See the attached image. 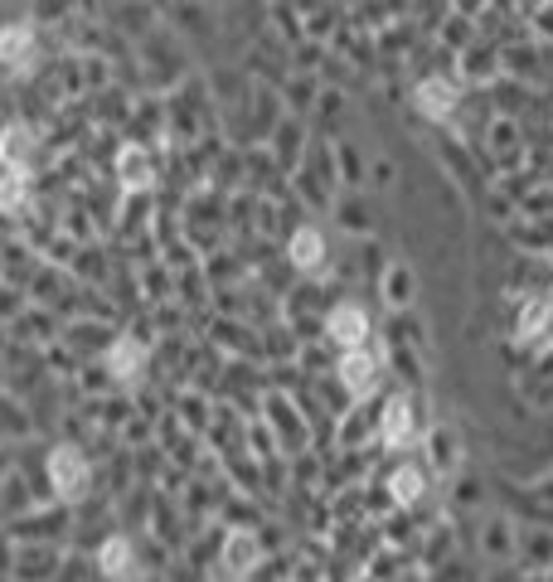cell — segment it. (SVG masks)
<instances>
[{
  "instance_id": "52a82bcc",
  "label": "cell",
  "mask_w": 553,
  "mask_h": 582,
  "mask_svg": "<svg viewBox=\"0 0 553 582\" xmlns=\"http://www.w3.org/2000/svg\"><path fill=\"white\" fill-rule=\"evenodd\" d=\"M325 330L341 350H365L369 345V311L359 301H335L331 316H325Z\"/></svg>"
},
{
  "instance_id": "8992f818",
  "label": "cell",
  "mask_w": 553,
  "mask_h": 582,
  "mask_svg": "<svg viewBox=\"0 0 553 582\" xmlns=\"http://www.w3.org/2000/svg\"><path fill=\"white\" fill-rule=\"evenodd\" d=\"M335 374H341V384H345L349 398H369L379 388V379H383V364H379V354L365 345V350H345Z\"/></svg>"
},
{
  "instance_id": "2e32d148",
  "label": "cell",
  "mask_w": 553,
  "mask_h": 582,
  "mask_svg": "<svg viewBox=\"0 0 553 582\" xmlns=\"http://www.w3.org/2000/svg\"><path fill=\"white\" fill-rule=\"evenodd\" d=\"M427 442H433V446H427V456H433L437 472H457V466H461V436L451 428H433Z\"/></svg>"
},
{
  "instance_id": "4fadbf2b",
  "label": "cell",
  "mask_w": 553,
  "mask_h": 582,
  "mask_svg": "<svg viewBox=\"0 0 553 582\" xmlns=\"http://www.w3.org/2000/svg\"><path fill=\"white\" fill-rule=\"evenodd\" d=\"M117 181H122V189H137V195L155 185V161H151L146 146H122L117 151Z\"/></svg>"
},
{
  "instance_id": "7a4b0ae2",
  "label": "cell",
  "mask_w": 553,
  "mask_h": 582,
  "mask_svg": "<svg viewBox=\"0 0 553 582\" xmlns=\"http://www.w3.org/2000/svg\"><path fill=\"white\" fill-rule=\"evenodd\" d=\"M417 432H423V422H417V403L408 394H393L383 403V418H379V436L389 452H408L417 446Z\"/></svg>"
},
{
  "instance_id": "5b68a950",
  "label": "cell",
  "mask_w": 553,
  "mask_h": 582,
  "mask_svg": "<svg viewBox=\"0 0 553 582\" xmlns=\"http://www.w3.org/2000/svg\"><path fill=\"white\" fill-rule=\"evenodd\" d=\"M219 568L229 582H247L263 568V544H257L253 529H229L223 534V548H219Z\"/></svg>"
},
{
  "instance_id": "8fae6325",
  "label": "cell",
  "mask_w": 553,
  "mask_h": 582,
  "mask_svg": "<svg viewBox=\"0 0 553 582\" xmlns=\"http://www.w3.org/2000/svg\"><path fill=\"white\" fill-rule=\"evenodd\" d=\"M325 233L315 229V223H301L297 233H291V243H287V257H291V267L297 272H321L325 267Z\"/></svg>"
},
{
  "instance_id": "9a60e30c",
  "label": "cell",
  "mask_w": 553,
  "mask_h": 582,
  "mask_svg": "<svg viewBox=\"0 0 553 582\" xmlns=\"http://www.w3.org/2000/svg\"><path fill=\"white\" fill-rule=\"evenodd\" d=\"M30 199H35V185H30V175H20V171L0 175V214L20 219L30 209Z\"/></svg>"
},
{
  "instance_id": "5bb4252c",
  "label": "cell",
  "mask_w": 553,
  "mask_h": 582,
  "mask_svg": "<svg viewBox=\"0 0 553 582\" xmlns=\"http://www.w3.org/2000/svg\"><path fill=\"white\" fill-rule=\"evenodd\" d=\"M549 321H553V301H525L515 321V340L519 345H539L549 335Z\"/></svg>"
},
{
  "instance_id": "3957f363",
  "label": "cell",
  "mask_w": 553,
  "mask_h": 582,
  "mask_svg": "<svg viewBox=\"0 0 553 582\" xmlns=\"http://www.w3.org/2000/svg\"><path fill=\"white\" fill-rule=\"evenodd\" d=\"M97 573L107 582H141L146 578V563H141V548L131 534H112L97 548Z\"/></svg>"
},
{
  "instance_id": "30bf717a",
  "label": "cell",
  "mask_w": 553,
  "mask_h": 582,
  "mask_svg": "<svg viewBox=\"0 0 553 582\" xmlns=\"http://www.w3.org/2000/svg\"><path fill=\"white\" fill-rule=\"evenodd\" d=\"M35 151H39L35 127H25V121H10V127L0 131V165H5V171L30 175V171H35Z\"/></svg>"
},
{
  "instance_id": "6da1fadb",
  "label": "cell",
  "mask_w": 553,
  "mask_h": 582,
  "mask_svg": "<svg viewBox=\"0 0 553 582\" xmlns=\"http://www.w3.org/2000/svg\"><path fill=\"white\" fill-rule=\"evenodd\" d=\"M49 486L64 505H78L93 486V462H88L83 446H54L49 452Z\"/></svg>"
},
{
  "instance_id": "277c9868",
  "label": "cell",
  "mask_w": 553,
  "mask_h": 582,
  "mask_svg": "<svg viewBox=\"0 0 553 582\" xmlns=\"http://www.w3.org/2000/svg\"><path fill=\"white\" fill-rule=\"evenodd\" d=\"M146 364H151V350H146V340H137V335H117L103 354V369L122 388H137L146 379Z\"/></svg>"
},
{
  "instance_id": "7c38bea8",
  "label": "cell",
  "mask_w": 553,
  "mask_h": 582,
  "mask_svg": "<svg viewBox=\"0 0 553 582\" xmlns=\"http://www.w3.org/2000/svg\"><path fill=\"white\" fill-rule=\"evenodd\" d=\"M423 496H427V466H417V462L393 466V472H389V500H393V505L413 510V505H423Z\"/></svg>"
},
{
  "instance_id": "e0dca14e",
  "label": "cell",
  "mask_w": 553,
  "mask_h": 582,
  "mask_svg": "<svg viewBox=\"0 0 553 582\" xmlns=\"http://www.w3.org/2000/svg\"><path fill=\"white\" fill-rule=\"evenodd\" d=\"M389 301H399V306H403V301H408L413 296V277H408V267H403V263H393L389 267Z\"/></svg>"
},
{
  "instance_id": "9c48e42d",
  "label": "cell",
  "mask_w": 553,
  "mask_h": 582,
  "mask_svg": "<svg viewBox=\"0 0 553 582\" xmlns=\"http://www.w3.org/2000/svg\"><path fill=\"white\" fill-rule=\"evenodd\" d=\"M413 107L423 112L427 121H451V117H457V107H461V88L451 83V78L433 73V78H423V83H417Z\"/></svg>"
},
{
  "instance_id": "ba28073f",
  "label": "cell",
  "mask_w": 553,
  "mask_h": 582,
  "mask_svg": "<svg viewBox=\"0 0 553 582\" xmlns=\"http://www.w3.org/2000/svg\"><path fill=\"white\" fill-rule=\"evenodd\" d=\"M0 63H5L10 73H35V63H39V35H35V25L15 20V25L0 30Z\"/></svg>"
}]
</instances>
